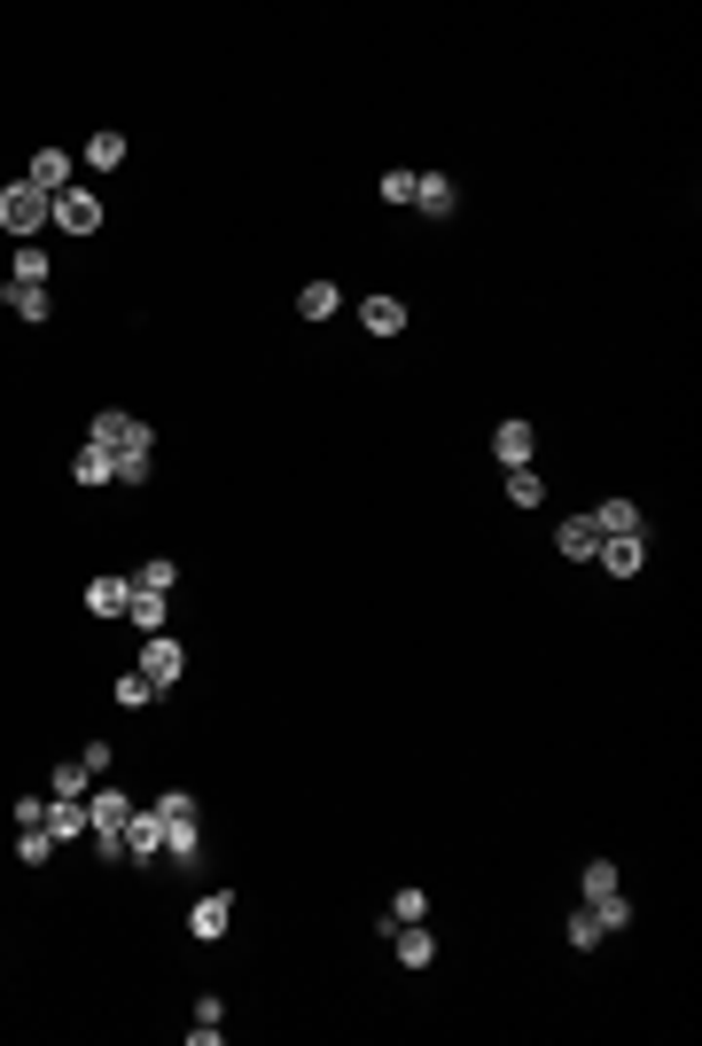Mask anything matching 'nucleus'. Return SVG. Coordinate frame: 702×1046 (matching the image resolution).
<instances>
[{"instance_id": "nucleus-1", "label": "nucleus", "mask_w": 702, "mask_h": 1046, "mask_svg": "<svg viewBox=\"0 0 702 1046\" xmlns=\"http://www.w3.org/2000/svg\"><path fill=\"white\" fill-rule=\"evenodd\" d=\"M56 219V203L40 196V188H24V180H9L0 188V227H9L17 242H40V227Z\"/></svg>"}, {"instance_id": "nucleus-2", "label": "nucleus", "mask_w": 702, "mask_h": 1046, "mask_svg": "<svg viewBox=\"0 0 702 1046\" xmlns=\"http://www.w3.org/2000/svg\"><path fill=\"white\" fill-rule=\"evenodd\" d=\"M94 446H110V454H149L157 430H149L141 415H118V407H110V415H94Z\"/></svg>"}, {"instance_id": "nucleus-3", "label": "nucleus", "mask_w": 702, "mask_h": 1046, "mask_svg": "<svg viewBox=\"0 0 702 1046\" xmlns=\"http://www.w3.org/2000/svg\"><path fill=\"white\" fill-rule=\"evenodd\" d=\"M180 671H188V648H180L172 632H149V648H141V679H149V687H172Z\"/></svg>"}, {"instance_id": "nucleus-4", "label": "nucleus", "mask_w": 702, "mask_h": 1046, "mask_svg": "<svg viewBox=\"0 0 702 1046\" xmlns=\"http://www.w3.org/2000/svg\"><path fill=\"white\" fill-rule=\"evenodd\" d=\"M56 227H63V235H94V227H102V196H94V188H63V196H56Z\"/></svg>"}, {"instance_id": "nucleus-5", "label": "nucleus", "mask_w": 702, "mask_h": 1046, "mask_svg": "<svg viewBox=\"0 0 702 1046\" xmlns=\"http://www.w3.org/2000/svg\"><path fill=\"white\" fill-rule=\"evenodd\" d=\"M24 188H40V196L56 203V196L71 188V157H63V149H32V165H24Z\"/></svg>"}, {"instance_id": "nucleus-6", "label": "nucleus", "mask_w": 702, "mask_h": 1046, "mask_svg": "<svg viewBox=\"0 0 702 1046\" xmlns=\"http://www.w3.org/2000/svg\"><path fill=\"white\" fill-rule=\"evenodd\" d=\"M188 929H195L203 945H219V937L234 929V898H227V890H211V898H195V906H188Z\"/></svg>"}, {"instance_id": "nucleus-7", "label": "nucleus", "mask_w": 702, "mask_h": 1046, "mask_svg": "<svg viewBox=\"0 0 702 1046\" xmlns=\"http://www.w3.org/2000/svg\"><path fill=\"white\" fill-rule=\"evenodd\" d=\"M383 937H391V953H399V968H430V960H438V937H430L422 922H391Z\"/></svg>"}, {"instance_id": "nucleus-8", "label": "nucleus", "mask_w": 702, "mask_h": 1046, "mask_svg": "<svg viewBox=\"0 0 702 1046\" xmlns=\"http://www.w3.org/2000/svg\"><path fill=\"white\" fill-rule=\"evenodd\" d=\"M164 851V820H157V805H133V820H126V859H157Z\"/></svg>"}, {"instance_id": "nucleus-9", "label": "nucleus", "mask_w": 702, "mask_h": 1046, "mask_svg": "<svg viewBox=\"0 0 702 1046\" xmlns=\"http://www.w3.org/2000/svg\"><path fill=\"white\" fill-rule=\"evenodd\" d=\"M453 203H461V188H453L445 172H414V211H430V219H453Z\"/></svg>"}, {"instance_id": "nucleus-10", "label": "nucleus", "mask_w": 702, "mask_h": 1046, "mask_svg": "<svg viewBox=\"0 0 702 1046\" xmlns=\"http://www.w3.org/2000/svg\"><path fill=\"white\" fill-rule=\"evenodd\" d=\"M531 446H539V430H531V422H500V430H492L500 469H531Z\"/></svg>"}, {"instance_id": "nucleus-11", "label": "nucleus", "mask_w": 702, "mask_h": 1046, "mask_svg": "<svg viewBox=\"0 0 702 1046\" xmlns=\"http://www.w3.org/2000/svg\"><path fill=\"white\" fill-rule=\"evenodd\" d=\"M40 828H48V836H94V820H87V797H48Z\"/></svg>"}, {"instance_id": "nucleus-12", "label": "nucleus", "mask_w": 702, "mask_h": 1046, "mask_svg": "<svg viewBox=\"0 0 702 1046\" xmlns=\"http://www.w3.org/2000/svg\"><path fill=\"white\" fill-rule=\"evenodd\" d=\"M554 547H562V562H593V555H601V531H593V516H570V524L554 531Z\"/></svg>"}, {"instance_id": "nucleus-13", "label": "nucleus", "mask_w": 702, "mask_h": 1046, "mask_svg": "<svg viewBox=\"0 0 702 1046\" xmlns=\"http://www.w3.org/2000/svg\"><path fill=\"white\" fill-rule=\"evenodd\" d=\"M71 477H79V485H110V477H118V454H110V446H94V438H87V446H79V454H71Z\"/></svg>"}, {"instance_id": "nucleus-14", "label": "nucleus", "mask_w": 702, "mask_h": 1046, "mask_svg": "<svg viewBox=\"0 0 702 1046\" xmlns=\"http://www.w3.org/2000/svg\"><path fill=\"white\" fill-rule=\"evenodd\" d=\"M593 562H601L609 578H632V570L648 562V547H640V531H632V539H601V555H593Z\"/></svg>"}, {"instance_id": "nucleus-15", "label": "nucleus", "mask_w": 702, "mask_h": 1046, "mask_svg": "<svg viewBox=\"0 0 702 1046\" xmlns=\"http://www.w3.org/2000/svg\"><path fill=\"white\" fill-rule=\"evenodd\" d=\"M360 328H368V336H399V328H407V305H399V297H368V305H360Z\"/></svg>"}, {"instance_id": "nucleus-16", "label": "nucleus", "mask_w": 702, "mask_h": 1046, "mask_svg": "<svg viewBox=\"0 0 702 1046\" xmlns=\"http://www.w3.org/2000/svg\"><path fill=\"white\" fill-rule=\"evenodd\" d=\"M593 531H601V539H632V531H640V508H632V500H601V508H593Z\"/></svg>"}, {"instance_id": "nucleus-17", "label": "nucleus", "mask_w": 702, "mask_h": 1046, "mask_svg": "<svg viewBox=\"0 0 702 1046\" xmlns=\"http://www.w3.org/2000/svg\"><path fill=\"white\" fill-rule=\"evenodd\" d=\"M87 820H94V828H126V820H133L126 789H87Z\"/></svg>"}, {"instance_id": "nucleus-18", "label": "nucleus", "mask_w": 702, "mask_h": 1046, "mask_svg": "<svg viewBox=\"0 0 702 1046\" xmlns=\"http://www.w3.org/2000/svg\"><path fill=\"white\" fill-rule=\"evenodd\" d=\"M164 609H172V594H141V586L126 594V617H133L141 632H164Z\"/></svg>"}, {"instance_id": "nucleus-19", "label": "nucleus", "mask_w": 702, "mask_h": 1046, "mask_svg": "<svg viewBox=\"0 0 702 1046\" xmlns=\"http://www.w3.org/2000/svg\"><path fill=\"white\" fill-rule=\"evenodd\" d=\"M335 305H343V289H335V281H304V289H297V312H304V320H328Z\"/></svg>"}, {"instance_id": "nucleus-20", "label": "nucleus", "mask_w": 702, "mask_h": 1046, "mask_svg": "<svg viewBox=\"0 0 702 1046\" xmlns=\"http://www.w3.org/2000/svg\"><path fill=\"white\" fill-rule=\"evenodd\" d=\"M126 594H133L126 578H94V586H87V609H94V617H126Z\"/></svg>"}, {"instance_id": "nucleus-21", "label": "nucleus", "mask_w": 702, "mask_h": 1046, "mask_svg": "<svg viewBox=\"0 0 702 1046\" xmlns=\"http://www.w3.org/2000/svg\"><path fill=\"white\" fill-rule=\"evenodd\" d=\"M0 297H9V312H17V320H48V289H32V281H9Z\"/></svg>"}, {"instance_id": "nucleus-22", "label": "nucleus", "mask_w": 702, "mask_h": 1046, "mask_svg": "<svg viewBox=\"0 0 702 1046\" xmlns=\"http://www.w3.org/2000/svg\"><path fill=\"white\" fill-rule=\"evenodd\" d=\"M48 273H56V266H48V250H40V242H24V250H17V266H9V281H32V289H48Z\"/></svg>"}, {"instance_id": "nucleus-23", "label": "nucleus", "mask_w": 702, "mask_h": 1046, "mask_svg": "<svg viewBox=\"0 0 702 1046\" xmlns=\"http://www.w3.org/2000/svg\"><path fill=\"white\" fill-rule=\"evenodd\" d=\"M195 851H203V836H195V820H172V828H164V859H180V867H195Z\"/></svg>"}, {"instance_id": "nucleus-24", "label": "nucleus", "mask_w": 702, "mask_h": 1046, "mask_svg": "<svg viewBox=\"0 0 702 1046\" xmlns=\"http://www.w3.org/2000/svg\"><path fill=\"white\" fill-rule=\"evenodd\" d=\"M87 165H94V172H118V165H126V133H94V141H87Z\"/></svg>"}, {"instance_id": "nucleus-25", "label": "nucleus", "mask_w": 702, "mask_h": 1046, "mask_svg": "<svg viewBox=\"0 0 702 1046\" xmlns=\"http://www.w3.org/2000/svg\"><path fill=\"white\" fill-rule=\"evenodd\" d=\"M422 914H430V890H414V883H407V890H391V914H383V929H391V922H422Z\"/></svg>"}, {"instance_id": "nucleus-26", "label": "nucleus", "mask_w": 702, "mask_h": 1046, "mask_svg": "<svg viewBox=\"0 0 702 1046\" xmlns=\"http://www.w3.org/2000/svg\"><path fill=\"white\" fill-rule=\"evenodd\" d=\"M508 500H515V508H539V500H546L539 469H508Z\"/></svg>"}, {"instance_id": "nucleus-27", "label": "nucleus", "mask_w": 702, "mask_h": 1046, "mask_svg": "<svg viewBox=\"0 0 702 1046\" xmlns=\"http://www.w3.org/2000/svg\"><path fill=\"white\" fill-rule=\"evenodd\" d=\"M17 859H24V867H48V859H56V836H48V828H24V836H17Z\"/></svg>"}, {"instance_id": "nucleus-28", "label": "nucleus", "mask_w": 702, "mask_h": 1046, "mask_svg": "<svg viewBox=\"0 0 702 1046\" xmlns=\"http://www.w3.org/2000/svg\"><path fill=\"white\" fill-rule=\"evenodd\" d=\"M593 914H601V929H632V898L624 890H609V898H585Z\"/></svg>"}, {"instance_id": "nucleus-29", "label": "nucleus", "mask_w": 702, "mask_h": 1046, "mask_svg": "<svg viewBox=\"0 0 702 1046\" xmlns=\"http://www.w3.org/2000/svg\"><path fill=\"white\" fill-rule=\"evenodd\" d=\"M601 937H609V929H601V914H593V906H578V914H570V945H578V953H593Z\"/></svg>"}, {"instance_id": "nucleus-30", "label": "nucleus", "mask_w": 702, "mask_h": 1046, "mask_svg": "<svg viewBox=\"0 0 702 1046\" xmlns=\"http://www.w3.org/2000/svg\"><path fill=\"white\" fill-rule=\"evenodd\" d=\"M110 695H118V711H141V704H149L157 687H149L141 671H118V687H110Z\"/></svg>"}, {"instance_id": "nucleus-31", "label": "nucleus", "mask_w": 702, "mask_h": 1046, "mask_svg": "<svg viewBox=\"0 0 702 1046\" xmlns=\"http://www.w3.org/2000/svg\"><path fill=\"white\" fill-rule=\"evenodd\" d=\"M133 586H141V594H172V586H180V570L157 555V562H141V578H133Z\"/></svg>"}, {"instance_id": "nucleus-32", "label": "nucleus", "mask_w": 702, "mask_h": 1046, "mask_svg": "<svg viewBox=\"0 0 702 1046\" xmlns=\"http://www.w3.org/2000/svg\"><path fill=\"white\" fill-rule=\"evenodd\" d=\"M578 890H585V898H609V890H624V883H616V867H609V859H593V867L578 875Z\"/></svg>"}, {"instance_id": "nucleus-33", "label": "nucleus", "mask_w": 702, "mask_h": 1046, "mask_svg": "<svg viewBox=\"0 0 702 1046\" xmlns=\"http://www.w3.org/2000/svg\"><path fill=\"white\" fill-rule=\"evenodd\" d=\"M157 820H164V828H172V820H195V797H188V789H164V797H157Z\"/></svg>"}, {"instance_id": "nucleus-34", "label": "nucleus", "mask_w": 702, "mask_h": 1046, "mask_svg": "<svg viewBox=\"0 0 702 1046\" xmlns=\"http://www.w3.org/2000/svg\"><path fill=\"white\" fill-rule=\"evenodd\" d=\"M149 469H157L149 454H118V477H110V485H149Z\"/></svg>"}, {"instance_id": "nucleus-35", "label": "nucleus", "mask_w": 702, "mask_h": 1046, "mask_svg": "<svg viewBox=\"0 0 702 1046\" xmlns=\"http://www.w3.org/2000/svg\"><path fill=\"white\" fill-rule=\"evenodd\" d=\"M87 789H94L87 766H56V797H87Z\"/></svg>"}, {"instance_id": "nucleus-36", "label": "nucleus", "mask_w": 702, "mask_h": 1046, "mask_svg": "<svg viewBox=\"0 0 702 1046\" xmlns=\"http://www.w3.org/2000/svg\"><path fill=\"white\" fill-rule=\"evenodd\" d=\"M94 859L118 867V859H126V828H94Z\"/></svg>"}, {"instance_id": "nucleus-37", "label": "nucleus", "mask_w": 702, "mask_h": 1046, "mask_svg": "<svg viewBox=\"0 0 702 1046\" xmlns=\"http://www.w3.org/2000/svg\"><path fill=\"white\" fill-rule=\"evenodd\" d=\"M383 203H414V172H383Z\"/></svg>"}]
</instances>
